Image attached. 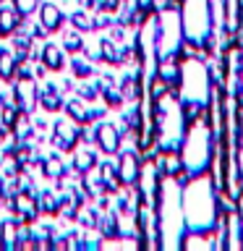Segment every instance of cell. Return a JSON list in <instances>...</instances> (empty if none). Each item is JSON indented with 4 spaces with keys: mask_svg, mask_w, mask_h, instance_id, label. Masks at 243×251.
<instances>
[{
    "mask_svg": "<svg viewBox=\"0 0 243 251\" xmlns=\"http://www.w3.org/2000/svg\"><path fill=\"white\" fill-rule=\"evenodd\" d=\"M209 157H212V136H209V126L207 121H196L191 133L186 139V147H183V168L188 173H199L209 165Z\"/></svg>",
    "mask_w": 243,
    "mask_h": 251,
    "instance_id": "1",
    "label": "cell"
},
{
    "mask_svg": "<svg viewBox=\"0 0 243 251\" xmlns=\"http://www.w3.org/2000/svg\"><path fill=\"white\" fill-rule=\"evenodd\" d=\"M209 76H207V68H204L201 60L196 58H188L180 63V94H183V100L188 105H201L204 107V100H207L209 94Z\"/></svg>",
    "mask_w": 243,
    "mask_h": 251,
    "instance_id": "2",
    "label": "cell"
},
{
    "mask_svg": "<svg viewBox=\"0 0 243 251\" xmlns=\"http://www.w3.org/2000/svg\"><path fill=\"white\" fill-rule=\"evenodd\" d=\"M183 31L194 45H209V0H183Z\"/></svg>",
    "mask_w": 243,
    "mask_h": 251,
    "instance_id": "3",
    "label": "cell"
},
{
    "mask_svg": "<svg viewBox=\"0 0 243 251\" xmlns=\"http://www.w3.org/2000/svg\"><path fill=\"white\" fill-rule=\"evenodd\" d=\"M78 141H81V128H78L76 121H58L55 123V133H52V144L58 149H66L71 152Z\"/></svg>",
    "mask_w": 243,
    "mask_h": 251,
    "instance_id": "4",
    "label": "cell"
},
{
    "mask_svg": "<svg viewBox=\"0 0 243 251\" xmlns=\"http://www.w3.org/2000/svg\"><path fill=\"white\" fill-rule=\"evenodd\" d=\"M94 139H97V144H99L102 152H107V154H115L118 149H121V131H118L113 123H107V121L97 126Z\"/></svg>",
    "mask_w": 243,
    "mask_h": 251,
    "instance_id": "5",
    "label": "cell"
},
{
    "mask_svg": "<svg viewBox=\"0 0 243 251\" xmlns=\"http://www.w3.org/2000/svg\"><path fill=\"white\" fill-rule=\"evenodd\" d=\"M37 94H39V86L34 84V78H19V84H16V102H19V110L31 113V110H34V102H37Z\"/></svg>",
    "mask_w": 243,
    "mask_h": 251,
    "instance_id": "6",
    "label": "cell"
},
{
    "mask_svg": "<svg viewBox=\"0 0 243 251\" xmlns=\"http://www.w3.org/2000/svg\"><path fill=\"white\" fill-rule=\"evenodd\" d=\"M139 170H141L139 157L133 152H123L121 160H118V176H121V183L123 186H133L139 180Z\"/></svg>",
    "mask_w": 243,
    "mask_h": 251,
    "instance_id": "7",
    "label": "cell"
},
{
    "mask_svg": "<svg viewBox=\"0 0 243 251\" xmlns=\"http://www.w3.org/2000/svg\"><path fill=\"white\" fill-rule=\"evenodd\" d=\"M63 24V11L55 3H42L39 5V26L45 31H58Z\"/></svg>",
    "mask_w": 243,
    "mask_h": 251,
    "instance_id": "8",
    "label": "cell"
},
{
    "mask_svg": "<svg viewBox=\"0 0 243 251\" xmlns=\"http://www.w3.org/2000/svg\"><path fill=\"white\" fill-rule=\"evenodd\" d=\"M37 102L47 110V113H55V110H60V107H63V97H60L58 86H52V84H45L42 89H39Z\"/></svg>",
    "mask_w": 243,
    "mask_h": 251,
    "instance_id": "9",
    "label": "cell"
},
{
    "mask_svg": "<svg viewBox=\"0 0 243 251\" xmlns=\"http://www.w3.org/2000/svg\"><path fill=\"white\" fill-rule=\"evenodd\" d=\"M47 66V71H60L66 66V55H63L60 45H45L42 47V58H39Z\"/></svg>",
    "mask_w": 243,
    "mask_h": 251,
    "instance_id": "10",
    "label": "cell"
},
{
    "mask_svg": "<svg viewBox=\"0 0 243 251\" xmlns=\"http://www.w3.org/2000/svg\"><path fill=\"white\" fill-rule=\"evenodd\" d=\"M19 24H21V13L16 11V8L0 5V37L13 34V31L19 29Z\"/></svg>",
    "mask_w": 243,
    "mask_h": 251,
    "instance_id": "11",
    "label": "cell"
},
{
    "mask_svg": "<svg viewBox=\"0 0 243 251\" xmlns=\"http://www.w3.org/2000/svg\"><path fill=\"white\" fill-rule=\"evenodd\" d=\"M66 113H68L71 121H76V123H89V107H86L84 100H68Z\"/></svg>",
    "mask_w": 243,
    "mask_h": 251,
    "instance_id": "12",
    "label": "cell"
},
{
    "mask_svg": "<svg viewBox=\"0 0 243 251\" xmlns=\"http://www.w3.org/2000/svg\"><path fill=\"white\" fill-rule=\"evenodd\" d=\"M34 199H37V209L39 212H47V215H58L60 212V199L52 191H42V194H37Z\"/></svg>",
    "mask_w": 243,
    "mask_h": 251,
    "instance_id": "13",
    "label": "cell"
},
{
    "mask_svg": "<svg viewBox=\"0 0 243 251\" xmlns=\"http://www.w3.org/2000/svg\"><path fill=\"white\" fill-rule=\"evenodd\" d=\"M73 165H76V173H89L97 165V157H94L92 149H78L73 157Z\"/></svg>",
    "mask_w": 243,
    "mask_h": 251,
    "instance_id": "14",
    "label": "cell"
},
{
    "mask_svg": "<svg viewBox=\"0 0 243 251\" xmlns=\"http://www.w3.org/2000/svg\"><path fill=\"white\" fill-rule=\"evenodd\" d=\"M42 173H45L47 178H63V176H68L71 170H68L66 165H63V162L58 160V157L52 154L50 160H45V162H42Z\"/></svg>",
    "mask_w": 243,
    "mask_h": 251,
    "instance_id": "15",
    "label": "cell"
},
{
    "mask_svg": "<svg viewBox=\"0 0 243 251\" xmlns=\"http://www.w3.org/2000/svg\"><path fill=\"white\" fill-rule=\"evenodd\" d=\"M16 66H19V63H16V58L8 50H3V47H0V78H13L16 76Z\"/></svg>",
    "mask_w": 243,
    "mask_h": 251,
    "instance_id": "16",
    "label": "cell"
},
{
    "mask_svg": "<svg viewBox=\"0 0 243 251\" xmlns=\"http://www.w3.org/2000/svg\"><path fill=\"white\" fill-rule=\"evenodd\" d=\"M16 241H19V225L16 223H3V230H0V246L16 249Z\"/></svg>",
    "mask_w": 243,
    "mask_h": 251,
    "instance_id": "17",
    "label": "cell"
},
{
    "mask_svg": "<svg viewBox=\"0 0 243 251\" xmlns=\"http://www.w3.org/2000/svg\"><path fill=\"white\" fill-rule=\"evenodd\" d=\"M71 24H73V29H78V31H92L94 29V19L86 11H76L71 16Z\"/></svg>",
    "mask_w": 243,
    "mask_h": 251,
    "instance_id": "18",
    "label": "cell"
},
{
    "mask_svg": "<svg viewBox=\"0 0 243 251\" xmlns=\"http://www.w3.org/2000/svg\"><path fill=\"white\" fill-rule=\"evenodd\" d=\"M63 50H68V52L84 50V39H81V34H78V29L76 31H68V34L63 37Z\"/></svg>",
    "mask_w": 243,
    "mask_h": 251,
    "instance_id": "19",
    "label": "cell"
},
{
    "mask_svg": "<svg viewBox=\"0 0 243 251\" xmlns=\"http://www.w3.org/2000/svg\"><path fill=\"white\" fill-rule=\"evenodd\" d=\"M16 118H19V107H11V105H3V107H0V123H3L5 128H13Z\"/></svg>",
    "mask_w": 243,
    "mask_h": 251,
    "instance_id": "20",
    "label": "cell"
},
{
    "mask_svg": "<svg viewBox=\"0 0 243 251\" xmlns=\"http://www.w3.org/2000/svg\"><path fill=\"white\" fill-rule=\"evenodd\" d=\"M71 68H73V74H76L78 78L92 76V66H89L86 60H81V58H73V60H71Z\"/></svg>",
    "mask_w": 243,
    "mask_h": 251,
    "instance_id": "21",
    "label": "cell"
},
{
    "mask_svg": "<svg viewBox=\"0 0 243 251\" xmlns=\"http://www.w3.org/2000/svg\"><path fill=\"white\" fill-rule=\"evenodd\" d=\"M13 5H16V11H19V13L26 16V13H31L37 8V0H13Z\"/></svg>",
    "mask_w": 243,
    "mask_h": 251,
    "instance_id": "22",
    "label": "cell"
}]
</instances>
